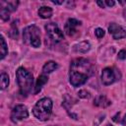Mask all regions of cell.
<instances>
[{
  "mask_svg": "<svg viewBox=\"0 0 126 126\" xmlns=\"http://www.w3.org/2000/svg\"><path fill=\"white\" fill-rule=\"evenodd\" d=\"M94 72V67L89 59L84 57L76 58L70 63L69 82L75 88L80 87L84 85L91 76H93Z\"/></svg>",
  "mask_w": 126,
  "mask_h": 126,
  "instance_id": "cell-1",
  "label": "cell"
},
{
  "mask_svg": "<svg viewBox=\"0 0 126 126\" xmlns=\"http://www.w3.org/2000/svg\"><path fill=\"white\" fill-rule=\"evenodd\" d=\"M16 80L19 87L20 94L27 96L33 87V77L31 72H29L24 67H19L16 71Z\"/></svg>",
  "mask_w": 126,
  "mask_h": 126,
  "instance_id": "cell-2",
  "label": "cell"
},
{
  "mask_svg": "<svg viewBox=\"0 0 126 126\" xmlns=\"http://www.w3.org/2000/svg\"><path fill=\"white\" fill-rule=\"evenodd\" d=\"M52 100L49 97L40 98L32 108V114L40 121H46L49 119L52 112Z\"/></svg>",
  "mask_w": 126,
  "mask_h": 126,
  "instance_id": "cell-3",
  "label": "cell"
},
{
  "mask_svg": "<svg viewBox=\"0 0 126 126\" xmlns=\"http://www.w3.org/2000/svg\"><path fill=\"white\" fill-rule=\"evenodd\" d=\"M23 39L26 44H30L34 48L40 46V32L39 29L34 26H28L24 29L23 32Z\"/></svg>",
  "mask_w": 126,
  "mask_h": 126,
  "instance_id": "cell-4",
  "label": "cell"
},
{
  "mask_svg": "<svg viewBox=\"0 0 126 126\" xmlns=\"http://www.w3.org/2000/svg\"><path fill=\"white\" fill-rule=\"evenodd\" d=\"M121 77L119 70L113 67H106L101 72V82L105 86H109L119 80Z\"/></svg>",
  "mask_w": 126,
  "mask_h": 126,
  "instance_id": "cell-5",
  "label": "cell"
},
{
  "mask_svg": "<svg viewBox=\"0 0 126 126\" xmlns=\"http://www.w3.org/2000/svg\"><path fill=\"white\" fill-rule=\"evenodd\" d=\"M45 31L48 35V37L54 41V42H60L64 39V35L62 31L59 29L58 25L56 23H48L45 25Z\"/></svg>",
  "mask_w": 126,
  "mask_h": 126,
  "instance_id": "cell-6",
  "label": "cell"
},
{
  "mask_svg": "<svg viewBox=\"0 0 126 126\" xmlns=\"http://www.w3.org/2000/svg\"><path fill=\"white\" fill-rule=\"evenodd\" d=\"M29 116V111L26 105L24 104H17L13 107L12 111H11V121L14 123H18L19 121L28 118Z\"/></svg>",
  "mask_w": 126,
  "mask_h": 126,
  "instance_id": "cell-7",
  "label": "cell"
},
{
  "mask_svg": "<svg viewBox=\"0 0 126 126\" xmlns=\"http://www.w3.org/2000/svg\"><path fill=\"white\" fill-rule=\"evenodd\" d=\"M108 32L113 39H121L126 37V31L116 23H110L108 26Z\"/></svg>",
  "mask_w": 126,
  "mask_h": 126,
  "instance_id": "cell-8",
  "label": "cell"
},
{
  "mask_svg": "<svg viewBox=\"0 0 126 126\" xmlns=\"http://www.w3.org/2000/svg\"><path fill=\"white\" fill-rule=\"evenodd\" d=\"M80 25H81V21H79L77 19H73V18L68 19L64 26V31H65L66 34L69 36H73L77 32V28Z\"/></svg>",
  "mask_w": 126,
  "mask_h": 126,
  "instance_id": "cell-9",
  "label": "cell"
},
{
  "mask_svg": "<svg viewBox=\"0 0 126 126\" xmlns=\"http://www.w3.org/2000/svg\"><path fill=\"white\" fill-rule=\"evenodd\" d=\"M110 104H111V101L105 95H102V94L96 96L94 100V105L98 106V107H102V108H105V107L109 106Z\"/></svg>",
  "mask_w": 126,
  "mask_h": 126,
  "instance_id": "cell-10",
  "label": "cell"
},
{
  "mask_svg": "<svg viewBox=\"0 0 126 126\" xmlns=\"http://www.w3.org/2000/svg\"><path fill=\"white\" fill-rule=\"evenodd\" d=\"M47 81H48V77L46 75L41 74L40 76H38V78L36 80V83H35V86H34V94H38L41 91L42 87L47 83Z\"/></svg>",
  "mask_w": 126,
  "mask_h": 126,
  "instance_id": "cell-11",
  "label": "cell"
},
{
  "mask_svg": "<svg viewBox=\"0 0 126 126\" xmlns=\"http://www.w3.org/2000/svg\"><path fill=\"white\" fill-rule=\"evenodd\" d=\"M58 68V64L55 61H47L42 67V74H50Z\"/></svg>",
  "mask_w": 126,
  "mask_h": 126,
  "instance_id": "cell-12",
  "label": "cell"
},
{
  "mask_svg": "<svg viewBox=\"0 0 126 126\" xmlns=\"http://www.w3.org/2000/svg\"><path fill=\"white\" fill-rule=\"evenodd\" d=\"M19 5V1H0V7L7 9L10 13L16 11Z\"/></svg>",
  "mask_w": 126,
  "mask_h": 126,
  "instance_id": "cell-13",
  "label": "cell"
},
{
  "mask_svg": "<svg viewBox=\"0 0 126 126\" xmlns=\"http://www.w3.org/2000/svg\"><path fill=\"white\" fill-rule=\"evenodd\" d=\"M91 49V44L88 41H81L74 45V50L80 53H86Z\"/></svg>",
  "mask_w": 126,
  "mask_h": 126,
  "instance_id": "cell-14",
  "label": "cell"
},
{
  "mask_svg": "<svg viewBox=\"0 0 126 126\" xmlns=\"http://www.w3.org/2000/svg\"><path fill=\"white\" fill-rule=\"evenodd\" d=\"M37 14H38V16H39L40 18H42V19H49V18L52 16L53 11H52V9H51L50 7H48V6H42V7H40V8L38 9Z\"/></svg>",
  "mask_w": 126,
  "mask_h": 126,
  "instance_id": "cell-15",
  "label": "cell"
},
{
  "mask_svg": "<svg viewBox=\"0 0 126 126\" xmlns=\"http://www.w3.org/2000/svg\"><path fill=\"white\" fill-rule=\"evenodd\" d=\"M0 42H1V46H0L1 47L0 48V50H1V59H4L5 56L8 53V46H7V43H6L5 38H4L3 35L0 36Z\"/></svg>",
  "mask_w": 126,
  "mask_h": 126,
  "instance_id": "cell-16",
  "label": "cell"
},
{
  "mask_svg": "<svg viewBox=\"0 0 126 126\" xmlns=\"http://www.w3.org/2000/svg\"><path fill=\"white\" fill-rule=\"evenodd\" d=\"M9 76L5 72L1 73V78H0V84H1V90H5L9 86Z\"/></svg>",
  "mask_w": 126,
  "mask_h": 126,
  "instance_id": "cell-17",
  "label": "cell"
},
{
  "mask_svg": "<svg viewBox=\"0 0 126 126\" xmlns=\"http://www.w3.org/2000/svg\"><path fill=\"white\" fill-rule=\"evenodd\" d=\"M0 17H1V19L3 21H5V22L8 21L10 19V12L7 9L1 7V9H0Z\"/></svg>",
  "mask_w": 126,
  "mask_h": 126,
  "instance_id": "cell-18",
  "label": "cell"
},
{
  "mask_svg": "<svg viewBox=\"0 0 126 126\" xmlns=\"http://www.w3.org/2000/svg\"><path fill=\"white\" fill-rule=\"evenodd\" d=\"M10 35L13 38H17V36H18V29H17V26H16V21H14L12 23V29L10 31Z\"/></svg>",
  "mask_w": 126,
  "mask_h": 126,
  "instance_id": "cell-19",
  "label": "cell"
},
{
  "mask_svg": "<svg viewBox=\"0 0 126 126\" xmlns=\"http://www.w3.org/2000/svg\"><path fill=\"white\" fill-rule=\"evenodd\" d=\"M94 34H95V36H96L97 38H102V37L104 36V34H105V32H104L103 29H101V28H96V29L94 30Z\"/></svg>",
  "mask_w": 126,
  "mask_h": 126,
  "instance_id": "cell-20",
  "label": "cell"
},
{
  "mask_svg": "<svg viewBox=\"0 0 126 126\" xmlns=\"http://www.w3.org/2000/svg\"><path fill=\"white\" fill-rule=\"evenodd\" d=\"M78 94H79V96L82 97V98H89V97L91 96V94H90L88 91H86V90H81V91L78 93Z\"/></svg>",
  "mask_w": 126,
  "mask_h": 126,
  "instance_id": "cell-21",
  "label": "cell"
},
{
  "mask_svg": "<svg viewBox=\"0 0 126 126\" xmlns=\"http://www.w3.org/2000/svg\"><path fill=\"white\" fill-rule=\"evenodd\" d=\"M117 57H118V59H120V60L126 59V50H125V49H121V50L118 52Z\"/></svg>",
  "mask_w": 126,
  "mask_h": 126,
  "instance_id": "cell-22",
  "label": "cell"
},
{
  "mask_svg": "<svg viewBox=\"0 0 126 126\" xmlns=\"http://www.w3.org/2000/svg\"><path fill=\"white\" fill-rule=\"evenodd\" d=\"M104 2V5H105V7H112V6H114V4H115V2L114 1H112V0H105V1H103Z\"/></svg>",
  "mask_w": 126,
  "mask_h": 126,
  "instance_id": "cell-23",
  "label": "cell"
},
{
  "mask_svg": "<svg viewBox=\"0 0 126 126\" xmlns=\"http://www.w3.org/2000/svg\"><path fill=\"white\" fill-rule=\"evenodd\" d=\"M96 4H97L100 8H105V5H104V2H103V1H99V0H98V1H96Z\"/></svg>",
  "mask_w": 126,
  "mask_h": 126,
  "instance_id": "cell-24",
  "label": "cell"
},
{
  "mask_svg": "<svg viewBox=\"0 0 126 126\" xmlns=\"http://www.w3.org/2000/svg\"><path fill=\"white\" fill-rule=\"evenodd\" d=\"M122 124H123L124 126H126V114H125V116H124L123 119H122Z\"/></svg>",
  "mask_w": 126,
  "mask_h": 126,
  "instance_id": "cell-25",
  "label": "cell"
},
{
  "mask_svg": "<svg viewBox=\"0 0 126 126\" xmlns=\"http://www.w3.org/2000/svg\"><path fill=\"white\" fill-rule=\"evenodd\" d=\"M52 3L53 4H57V5H59V4H63V1H52Z\"/></svg>",
  "mask_w": 126,
  "mask_h": 126,
  "instance_id": "cell-26",
  "label": "cell"
},
{
  "mask_svg": "<svg viewBox=\"0 0 126 126\" xmlns=\"http://www.w3.org/2000/svg\"><path fill=\"white\" fill-rule=\"evenodd\" d=\"M119 3H120V4H126V1H124V2H122V1H119Z\"/></svg>",
  "mask_w": 126,
  "mask_h": 126,
  "instance_id": "cell-27",
  "label": "cell"
},
{
  "mask_svg": "<svg viewBox=\"0 0 126 126\" xmlns=\"http://www.w3.org/2000/svg\"><path fill=\"white\" fill-rule=\"evenodd\" d=\"M107 126H112V125H107Z\"/></svg>",
  "mask_w": 126,
  "mask_h": 126,
  "instance_id": "cell-28",
  "label": "cell"
}]
</instances>
